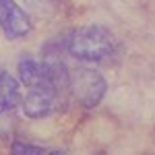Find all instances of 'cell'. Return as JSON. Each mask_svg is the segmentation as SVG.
Returning <instances> with one entry per match:
<instances>
[{
    "label": "cell",
    "instance_id": "obj_1",
    "mask_svg": "<svg viewBox=\"0 0 155 155\" xmlns=\"http://www.w3.org/2000/svg\"><path fill=\"white\" fill-rule=\"evenodd\" d=\"M118 48L116 35L106 25H83L68 31L66 54L79 62H101L110 58Z\"/></svg>",
    "mask_w": 155,
    "mask_h": 155
},
{
    "label": "cell",
    "instance_id": "obj_2",
    "mask_svg": "<svg viewBox=\"0 0 155 155\" xmlns=\"http://www.w3.org/2000/svg\"><path fill=\"white\" fill-rule=\"evenodd\" d=\"M68 91L83 110H95L107 93V81L91 66H79L68 72Z\"/></svg>",
    "mask_w": 155,
    "mask_h": 155
},
{
    "label": "cell",
    "instance_id": "obj_5",
    "mask_svg": "<svg viewBox=\"0 0 155 155\" xmlns=\"http://www.w3.org/2000/svg\"><path fill=\"white\" fill-rule=\"evenodd\" d=\"M17 74H19V83L25 85L27 89H33V87H52V89H56L52 79H50V72L46 68V64H44V60L33 58L31 54H25V56L19 58Z\"/></svg>",
    "mask_w": 155,
    "mask_h": 155
},
{
    "label": "cell",
    "instance_id": "obj_8",
    "mask_svg": "<svg viewBox=\"0 0 155 155\" xmlns=\"http://www.w3.org/2000/svg\"><path fill=\"white\" fill-rule=\"evenodd\" d=\"M46 155H66V153H62V151H48Z\"/></svg>",
    "mask_w": 155,
    "mask_h": 155
},
{
    "label": "cell",
    "instance_id": "obj_6",
    "mask_svg": "<svg viewBox=\"0 0 155 155\" xmlns=\"http://www.w3.org/2000/svg\"><path fill=\"white\" fill-rule=\"evenodd\" d=\"M21 83L8 71L0 68V114H11L21 106Z\"/></svg>",
    "mask_w": 155,
    "mask_h": 155
},
{
    "label": "cell",
    "instance_id": "obj_4",
    "mask_svg": "<svg viewBox=\"0 0 155 155\" xmlns=\"http://www.w3.org/2000/svg\"><path fill=\"white\" fill-rule=\"evenodd\" d=\"M58 93L52 87H33L21 99V110L29 120H46L56 112Z\"/></svg>",
    "mask_w": 155,
    "mask_h": 155
},
{
    "label": "cell",
    "instance_id": "obj_3",
    "mask_svg": "<svg viewBox=\"0 0 155 155\" xmlns=\"http://www.w3.org/2000/svg\"><path fill=\"white\" fill-rule=\"evenodd\" d=\"M0 29L8 39H23L33 31V23L17 0H0Z\"/></svg>",
    "mask_w": 155,
    "mask_h": 155
},
{
    "label": "cell",
    "instance_id": "obj_7",
    "mask_svg": "<svg viewBox=\"0 0 155 155\" xmlns=\"http://www.w3.org/2000/svg\"><path fill=\"white\" fill-rule=\"evenodd\" d=\"M8 153L11 155H46L48 149L46 147H39V145L27 143L23 139H15L8 147Z\"/></svg>",
    "mask_w": 155,
    "mask_h": 155
}]
</instances>
